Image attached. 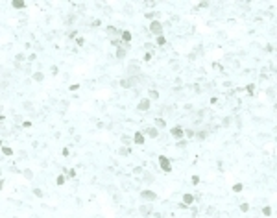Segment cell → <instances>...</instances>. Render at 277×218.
I'll use <instances>...</instances> for the list:
<instances>
[{"instance_id": "23", "label": "cell", "mask_w": 277, "mask_h": 218, "mask_svg": "<svg viewBox=\"0 0 277 218\" xmlns=\"http://www.w3.org/2000/svg\"><path fill=\"white\" fill-rule=\"evenodd\" d=\"M120 153H122V155H126V153H129V150H128V148H122Z\"/></svg>"}, {"instance_id": "12", "label": "cell", "mask_w": 277, "mask_h": 218, "mask_svg": "<svg viewBox=\"0 0 277 218\" xmlns=\"http://www.w3.org/2000/svg\"><path fill=\"white\" fill-rule=\"evenodd\" d=\"M2 153H4V155H11V153H13V150H11V148H6V146H2Z\"/></svg>"}, {"instance_id": "17", "label": "cell", "mask_w": 277, "mask_h": 218, "mask_svg": "<svg viewBox=\"0 0 277 218\" xmlns=\"http://www.w3.org/2000/svg\"><path fill=\"white\" fill-rule=\"evenodd\" d=\"M233 190H235V192H240V190H242V185H240V183H236L235 187H233Z\"/></svg>"}, {"instance_id": "7", "label": "cell", "mask_w": 277, "mask_h": 218, "mask_svg": "<svg viewBox=\"0 0 277 218\" xmlns=\"http://www.w3.org/2000/svg\"><path fill=\"white\" fill-rule=\"evenodd\" d=\"M133 141H135L137 144H144V135H142V133H135Z\"/></svg>"}, {"instance_id": "21", "label": "cell", "mask_w": 277, "mask_h": 218, "mask_svg": "<svg viewBox=\"0 0 277 218\" xmlns=\"http://www.w3.org/2000/svg\"><path fill=\"white\" fill-rule=\"evenodd\" d=\"M33 78H35V80H37V81H41V80H43V74H41V72H37V74H35Z\"/></svg>"}, {"instance_id": "11", "label": "cell", "mask_w": 277, "mask_h": 218, "mask_svg": "<svg viewBox=\"0 0 277 218\" xmlns=\"http://www.w3.org/2000/svg\"><path fill=\"white\" fill-rule=\"evenodd\" d=\"M131 83H135V81H133V80H122V81H120L122 87H131Z\"/></svg>"}, {"instance_id": "18", "label": "cell", "mask_w": 277, "mask_h": 218, "mask_svg": "<svg viewBox=\"0 0 277 218\" xmlns=\"http://www.w3.org/2000/svg\"><path fill=\"white\" fill-rule=\"evenodd\" d=\"M150 96H151V98H153V100H157V98H159V94H157V92H155V91H150Z\"/></svg>"}, {"instance_id": "16", "label": "cell", "mask_w": 277, "mask_h": 218, "mask_svg": "<svg viewBox=\"0 0 277 218\" xmlns=\"http://www.w3.org/2000/svg\"><path fill=\"white\" fill-rule=\"evenodd\" d=\"M150 211H151V207L148 205V207H142V209H140V213H142V214H148Z\"/></svg>"}, {"instance_id": "5", "label": "cell", "mask_w": 277, "mask_h": 218, "mask_svg": "<svg viewBox=\"0 0 277 218\" xmlns=\"http://www.w3.org/2000/svg\"><path fill=\"white\" fill-rule=\"evenodd\" d=\"M183 201H185L183 205H190V203H194V196H192V194H185V196H183Z\"/></svg>"}, {"instance_id": "15", "label": "cell", "mask_w": 277, "mask_h": 218, "mask_svg": "<svg viewBox=\"0 0 277 218\" xmlns=\"http://www.w3.org/2000/svg\"><path fill=\"white\" fill-rule=\"evenodd\" d=\"M155 122H157V126H161V128H164V126H166V122H164L163 118H157Z\"/></svg>"}, {"instance_id": "6", "label": "cell", "mask_w": 277, "mask_h": 218, "mask_svg": "<svg viewBox=\"0 0 277 218\" xmlns=\"http://www.w3.org/2000/svg\"><path fill=\"white\" fill-rule=\"evenodd\" d=\"M142 198L144 200H155V194L151 190H142Z\"/></svg>"}, {"instance_id": "9", "label": "cell", "mask_w": 277, "mask_h": 218, "mask_svg": "<svg viewBox=\"0 0 277 218\" xmlns=\"http://www.w3.org/2000/svg\"><path fill=\"white\" fill-rule=\"evenodd\" d=\"M122 39H124V41H126V44H128V43L131 41V33H129V32H122Z\"/></svg>"}, {"instance_id": "2", "label": "cell", "mask_w": 277, "mask_h": 218, "mask_svg": "<svg viewBox=\"0 0 277 218\" xmlns=\"http://www.w3.org/2000/svg\"><path fill=\"white\" fill-rule=\"evenodd\" d=\"M159 164H161V168H163L164 172H170V170H172V166H170V159H168V157H163V155H161V157H159Z\"/></svg>"}, {"instance_id": "24", "label": "cell", "mask_w": 277, "mask_h": 218, "mask_svg": "<svg viewBox=\"0 0 277 218\" xmlns=\"http://www.w3.org/2000/svg\"><path fill=\"white\" fill-rule=\"evenodd\" d=\"M24 176H26V177H30V179H32V176H33V174L30 172V170H26V172H24Z\"/></svg>"}, {"instance_id": "4", "label": "cell", "mask_w": 277, "mask_h": 218, "mask_svg": "<svg viewBox=\"0 0 277 218\" xmlns=\"http://www.w3.org/2000/svg\"><path fill=\"white\" fill-rule=\"evenodd\" d=\"M170 133H172V135H174V137H177V139H179V137H183V130H181V128H179V126H176V128H172V131H170Z\"/></svg>"}, {"instance_id": "22", "label": "cell", "mask_w": 277, "mask_h": 218, "mask_svg": "<svg viewBox=\"0 0 277 218\" xmlns=\"http://www.w3.org/2000/svg\"><path fill=\"white\" fill-rule=\"evenodd\" d=\"M61 183H65V177H63V176L57 177V185H61Z\"/></svg>"}, {"instance_id": "19", "label": "cell", "mask_w": 277, "mask_h": 218, "mask_svg": "<svg viewBox=\"0 0 277 218\" xmlns=\"http://www.w3.org/2000/svg\"><path fill=\"white\" fill-rule=\"evenodd\" d=\"M107 32H109V33H111V35H115V33H117V30H115V28H113V26H109V28H107Z\"/></svg>"}, {"instance_id": "25", "label": "cell", "mask_w": 277, "mask_h": 218, "mask_svg": "<svg viewBox=\"0 0 277 218\" xmlns=\"http://www.w3.org/2000/svg\"><path fill=\"white\" fill-rule=\"evenodd\" d=\"M2 187H4V181H2V179H0V189H2Z\"/></svg>"}, {"instance_id": "10", "label": "cell", "mask_w": 277, "mask_h": 218, "mask_svg": "<svg viewBox=\"0 0 277 218\" xmlns=\"http://www.w3.org/2000/svg\"><path fill=\"white\" fill-rule=\"evenodd\" d=\"M124 55H126L124 48H117V57H118V59H124Z\"/></svg>"}, {"instance_id": "26", "label": "cell", "mask_w": 277, "mask_h": 218, "mask_svg": "<svg viewBox=\"0 0 277 218\" xmlns=\"http://www.w3.org/2000/svg\"><path fill=\"white\" fill-rule=\"evenodd\" d=\"M0 148H2V141H0Z\"/></svg>"}, {"instance_id": "8", "label": "cell", "mask_w": 277, "mask_h": 218, "mask_svg": "<svg viewBox=\"0 0 277 218\" xmlns=\"http://www.w3.org/2000/svg\"><path fill=\"white\" fill-rule=\"evenodd\" d=\"M11 4H13V8H19V9H21V8H24V2H22V0H13V2H11Z\"/></svg>"}, {"instance_id": "13", "label": "cell", "mask_w": 277, "mask_h": 218, "mask_svg": "<svg viewBox=\"0 0 277 218\" xmlns=\"http://www.w3.org/2000/svg\"><path fill=\"white\" fill-rule=\"evenodd\" d=\"M164 43H166V39H164L163 35H159V37H157V44H159V46H163Z\"/></svg>"}, {"instance_id": "14", "label": "cell", "mask_w": 277, "mask_h": 218, "mask_svg": "<svg viewBox=\"0 0 277 218\" xmlns=\"http://www.w3.org/2000/svg\"><path fill=\"white\" fill-rule=\"evenodd\" d=\"M146 133L150 135V137H157V130H146Z\"/></svg>"}, {"instance_id": "1", "label": "cell", "mask_w": 277, "mask_h": 218, "mask_svg": "<svg viewBox=\"0 0 277 218\" xmlns=\"http://www.w3.org/2000/svg\"><path fill=\"white\" fill-rule=\"evenodd\" d=\"M150 32H153V33L161 35V33H163V24H161L159 21H153V22L150 24Z\"/></svg>"}, {"instance_id": "20", "label": "cell", "mask_w": 277, "mask_h": 218, "mask_svg": "<svg viewBox=\"0 0 277 218\" xmlns=\"http://www.w3.org/2000/svg\"><path fill=\"white\" fill-rule=\"evenodd\" d=\"M240 209H242V211H244V213H246V211H248V209H249V205H248V203H242V205H240Z\"/></svg>"}, {"instance_id": "3", "label": "cell", "mask_w": 277, "mask_h": 218, "mask_svg": "<svg viewBox=\"0 0 277 218\" xmlns=\"http://www.w3.org/2000/svg\"><path fill=\"white\" fill-rule=\"evenodd\" d=\"M138 109H140V111H144V109H150V100H140L138 102Z\"/></svg>"}]
</instances>
